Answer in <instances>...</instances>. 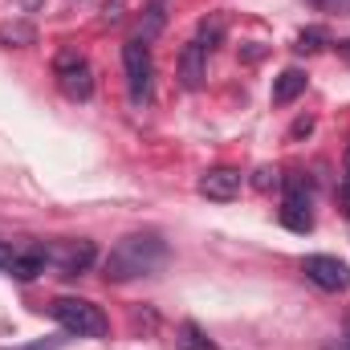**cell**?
<instances>
[{"label": "cell", "mask_w": 350, "mask_h": 350, "mask_svg": "<svg viewBox=\"0 0 350 350\" xmlns=\"http://www.w3.org/2000/svg\"><path fill=\"white\" fill-rule=\"evenodd\" d=\"M163 25H167V12H163V0H155V4L143 12V21H139V29H135V41L151 45V41L163 33Z\"/></svg>", "instance_id": "cell-13"}, {"label": "cell", "mask_w": 350, "mask_h": 350, "mask_svg": "<svg viewBox=\"0 0 350 350\" xmlns=\"http://www.w3.org/2000/svg\"><path fill=\"white\" fill-rule=\"evenodd\" d=\"M49 261L57 265L62 277H82V273H90L94 261H98V245H94V241H66L57 253H49Z\"/></svg>", "instance_id": "cell-7"}, {"label": "cell", "mask_w": 350, "mask_h": 350, "mask_svg": "<svg viewBox=\"0 0 350 350\" xmlns=\"http://www.w3.org/2000/svg\"><path fill=\"white\" fill-rule=\"evenodd\" d=\"M342 204H347V212H350V172H347V183H342Z\"/></svg>", "instance_id": "cell-23"}, {"label": "cell", "mask_w": 350, "mask_h": 350, "mask_svg": "<svg viewBox=\"0 0 350 350\" xmlns=\"http://www.w3.org/2000/svg\"><path fill=\"white\" fill-rule=\"evenodd\" d=\"M45 265H49V249H41V245H29V249L12 253L8 273H12L16 281H37V277L45 273Z\"/></svg>", "instance_id": "cell-10"}, {"label": "cell", "mask_w": 350, "mask_h": 350, "mask_svg": "<svg viewBox=\"0 0 350 350\" xmlns=\"http://www.w3.org/2000/svg\"><path fill=\"white\" fill-rule=\"evenodd\" d=\"M8 261H12V249H8V245H4V241H0V273H4V269H8Z\"/></svg>", "instance_id": "cell-21"}, {"label": "cell", "mask_w": 350, "mask_h": 350, "mask_svg": "<svg viewBox=\"0 0 350 350\" xmlns=\"http://www.w3.org/2000/svg\"><path fill=\"white\" fill-rule=\"evenodd\" d=\"M175 350H220L196 322H183L179 326V338H175Z\"/></svg>", "instance_id": "cell-15"}, {"label": "cell", "mask_w": 350, "mask_h": 350, "mask_svg": "<svg viewBox=\"0 0 350 350\" xmlns=\"http://www.w3.org/2000/svg\"><path fill=\"white\" fill-rule=\"evenodd\" d=\"M253 183H257L261 191H269V187L277 183V172H269V167H261V172H257V179H253Z\"/></svg>", "instance_id": "cell-19"}, {"label": "cell", "mask_w": 350, "mask_h": 350, "mask_svg": "<svg viewBox=\"0 0 350 350\" xmlns=\"http://www.w3.org/2000/svg\"><path fill=\"white\" fill-rule=\"evenodd\" d=\"M53 78H57V90H62L70 102H86L90 94H94V70H90V62L78 49H57V57H53Z\"/></svg>", "instance_id": "cell-3"}, {"label": "cell", "mask_w": 350, "mask_h": 350, "mask_svg": "<svg viewBox=\"0 0 350 350\" xmlns=\"http://www.w3.org/2000/svg\"><path fill=\"white\" fill-rule=\"evenodd\" d=\"M122 8H126V0H106L102 4V25H118L122 21Z\"/></svg>", "instance_id": "cell-17"}, {"label": "cell", "mask_w": 350, "mask_h": 350, "mask_svg": "<svg viewBox=\"0 0 350 350\" xmlns=\"http://www.w3.org/2000/svg\"><path fill=\"white\" fill-rule=\"evenodd\" d=\"M314 131V118H301V122H293V135H310Z\"/></svg>", "instance_id": "cell-20"}, {"label": "cell", "mask_w": 350, "mask_h": 350, "mask_svg": "<svg viewBox=\"0 0 350 350\" xmlns=\"http://www.w3.org/2000/svg\"><path fill=\"white\" fill-rule=\"evenodd\" d=\"M326 45H330V33L318 29V25H310V29L297 33V45H293V49H297V53H318V49H326Z\"/></svg>", "instance_id": "cell-16"}, {"label": "cell", "mask_w": 350, "mask_h": 350, "mask_svg": "<svg viewBox=\"0 0 350 350\" xmlns=\"http://www.w3.org/2000/svg\"><path fill=\"white\" fill-rule=\"evenodd\" d=\"M347 172H350V147H347Z\"/></svg>", "instance_id": "cell-24"}, {"label": "cell", "mask_w": 350, "mask_h": 350, "mask_svg": "<svg viewBox=\"0 0 350 350\" xmlns=\"http://www.w3.org/2000/svg\"><path fill=\"white\" fill-rule=\"evenodd\" d=\"M301 273H306L318 289H326V293L350 289V265L338 261V257H330V253H310V257L301 261Z\"/></svg>", "instance_id": "cell-6"}, {"label": "cell", "mask_w": 350, "mask_h": 350, "mask_svg": "<svg viewBox=\"0 0 350 350\" xmlns=\"http://www.w3.org/2000/svg\"><path fill=\"white\" fill-rule=\"evenodd\" d=\"M338 57L350 66V37H347V41H338Z\"/></svg>", "instance_id": "cell-22"}, {"label": "cell", "mask_w": 350, "mask_h": 350, "mask_svg": "<svg viewBox=\"0 0 350 350\" xmlns=\"http://www.w3.org/2000/svg\"><path fill=\"white\" fill-rule=\"evenodd\" d=\"M49 314H53V322L66 334H78V338H102L110 330L106 314L94 301H86V297H53L49 301Z\"/></svg>", "instance_id": "cell-2"}, {"label": "cell", "mask_w": 350, "mask_h": 350, "mask_svg": "<svg viewBox=\"0 0 350 350\" xmlns=\"http://www.w3.org/2000/svg\"><path fill=\"white\" fill-rule=\"evenodd\" d=\"M347 347H350V322H347Z\"/></svg>", "instance_id": "cell-25"}, {"label": "cell", "mask_w": 350, "mask_h": 350, "mask_svg": "<svg viewBox=\"0 0 350 350\" xmlns=\"http://www.w3.org/2000/svg\"><path fill=\"white\" fill-rule=\"evenodd\" d=\"M310 86V74L306 70H297V66H289V70H281L277 78H273V106H289V102H297L301 94Z\"/></svg>", "instance_id": "cell-11"}, {"label": "cell", "mask_w": 350, "mask_h": 350, "mask_svg": "<svg viewBox=\"0 0 350 350\" xmlns=\"http://www.w3.org/2000/svg\"><path fill=\"white\" fill-rule=\"evenodd\" d=\"M208 78V49L200 41H187L179 53V86L183 90H200Z\"/></svg>", "instance_id": "cell-9"}, {"label": "cell", "mask_w": 350, "mask_h": 350, "mask_svg": "<svg viewBox=\"0 0 350 350\" xmlns=\"http://www.w3.org/2000/svg\"><path fill=\"white\" fill-rule=\"evenodd\" d=\"M241 183H245V175L237 172V167H212V172L200 175V196L204 200H216V204H228V200H237L241 196Z\"/></svg>", "instance_id": "cell-8"}, {"label": "cell", "mask_w": 350, "mask_h": 350, "mask_svg": "<svg viewBox=\"0 0 350 350\" xmlns=\"http://www.w3.org/2000/svg\"><path fill=\"white\" fill-rule=\"evenodd\" d=\"M33 41H37V29H33V25H25V21H8V25H0V45L21 49V45H33Z\"/></svg>", "instance_id": "cell-14"}, {"label": "cell", "mask_w": 350, "mask_h": 350, "mask_svg": "<svg viewBox=\"0 0 350 350\" xmlns=\"http://www.w3.org/2000/svg\"><path fill=\"white\" fill-rule=\"evenodd\" d=\"M122 70H126V90H131V102L135 106H143L147 98H151V74H155V66H151V49L143 45V41H126L122 45Z\"/></svg>", "instance_id": "cell-4"}, {"label": "cell", "mask_w": 350, "mask_h": 350, "mask_svg": "<svg viewBox=\"0 0 350 350\" xmlns=\"http://www.w3.org/2000/svg\"><path fill=\"white\" fill-rule=\"evenodd\" d=\"M314 4L326 12H350V0H314Z\"/></svg>", "instance_id": "cell-18"}, {"label": "cell", "mask_w": 350, "mask_h": 350, "mask_svg": "<svg viewBox=\"0 0 350 350\" xmlns=\"http://www.w3.org/2000/svg\"><path fill=\"white\" fill-rule=\"evenodd\" d=\"M224 33H228V16H224V12H208V16L200 21V29H196V41L212 53V49L224 41Z\"/></svg>", "instance_id": "cell-12"}, {"label": "cell", "mask_w": 350, "mask_h": 350, "mask_svg": "<svg viewBox=\"0 0 350 350\" xmlns=\"http://www.w3.org/2000/svg\"><path fill=\"white\" fill-rule=\"evenodd\" d=\"M326 350H350V347H326Z\"/></svg>", "instance_id": "cell-26"}, {"label": "cell", "mask_w": 350, "mask_h": 350, "mask_svg": "<svg viewBox=\"0 0 350 350\" xmlns=\"http://www.w3.org/2000/svg\"><path fill=\"white\" fill-rule=\"evenodd\" d=\"M281 224H285L289 232H310V228H314V200H310V187H306L301 175H289V179H285Z\"/></svg>", "instance_id": "cell-5"}, {"label": "cell", "mask_w": 350, "mask_h": 350, "mask_svg": "<svg viewBox=\"0 0 350 350\" xmlns=\"http://www.w3.org/2000/svg\"><path fill=\"white\" fill-rule=\"evenodd\" d=\"M167 261V241L159 232H131L122 237L106 261H102V277L110 285H126V281H139V277H151L159 265Z\"/></svg>", "instance_id": "cell-1"}]
</instances>
